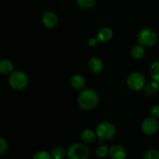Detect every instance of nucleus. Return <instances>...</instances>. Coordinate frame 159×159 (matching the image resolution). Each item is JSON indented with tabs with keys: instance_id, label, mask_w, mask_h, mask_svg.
Wrapping results in <instances>:
<instances>
[{
	"instance_id": "obj_9",
	"label": "nucleus",
	"mask_w": 159,
	"mask_h": 159,
	"mask_svg": "<svg viewBox=\"0 0 159 159\" xmlns=\"http://www.w3.org/2000/svg\"><path fill=\"white\" fill-rule=\"evenodd\" d=\"M127 155V151L122 145L113 144L110 148L109 156L110 159H126Z\"/></svg>"
},
{
	"instance_id": "obj_11",
	"label": "nucleus",
	"mask_w": 159,
	"mask_h": 159,
	"mask_svg": "<svg viewBox=\"0 0 159 159\" xmlns=\"http://www.w3.org/2000/svg\"><path fill=\"white\" fill-rule=\"evenodd\" d=\"M88 67L91 72L94 73V74H98V73L101 72L103 68V62L99 57H93L89 61Z\"/></svg>"
},
{
	"instance_id": "obj_17",
	"label": "nucleus",
	"mask_w": 159,
	"mask_h": 159,
	"mask_svg": "<svg viewBox=\"0 0 159 159\" xmlns=\"http://www.w3.org/2000/svg\"><path fill=\"white\" fill-rule=\"evenodd\" d=\"M150 75L152 79L159 84V60L152 62L150 66Z\"/></svg>"
},
{
	"instance_id": "obj_21",
	"label": "nucleus",
	"mask_w": 159,
	"mask_h": 159,
	"mask_svg": "<svg viewBox=\"0 0 159 159\" xmlns=\"http://www.w3.org/2000/svg\"><path fill=\"white\" fill-rule=\"evenodd\" d=\"M32 159H53L51 157V152L47 151H39L34 154Z\"/></svg>"
},
{
	"instance_id": "obj_4",
	"label": "nucleus",
	"mask_w": 159,
	"mask_h": 159,
	"mask_svg": "<svg viewBox=\"0 0 159 159\" xmlns=\"http://www.w3.org/2000/svg\"><path fill=\"white\" fill-rule=\"evenodd\" d=\"M158 34L150 27L141 29L138 32L137 40L138 43L144 47H152L158 42Z\"/></svg>"
},
{
	"instance_id": "obj_24",
	"label": "nucleus",
	"mask_w": 159,
	"mask_h": 159,
	"mask_svg": "<svg viewBox=\"0 0 159 159\" xmlns=\"http://www.w3.org/2000/svg\"><path fill=\"white\" fill-rule=\"evenodd\" d=\"M98 40L97 38H94V37H92V38H90L89 40H88V45L89 47H91V48H93V47L96 46V44L98 43Z\"/></svg>"
},
{
	"instance_id": "obj_1",
	"label": "nucleus",
	"mask_w": 159,
	"mask_h": 159,
	"mask_svg": "<svg viewBox=\"0 0 159 159\" xmlns=\"http://www.w3.org/2000/svg\"><path fill=\"white\" fill-rule=\"evenodd\" d=\"M99 101V95L93 89H85L79 94L77 104L82 110H91L98 105Z\"/></svg>"
},
{
	"instance_id": "obj_6",
	"label": "nucleus",
	"mask_w": 159,
	"mask_h": 159,
	"mask_svg": "<svg viewBox=\"0 0 159 159\" xmlns=\"http://www.w3.org/2000/svg\"><path fill=\"white\" fill-rule=\"evenodd\" d=\"M145 77L139 71L131 72L127 79V85L133 91H139L145 85Z\"/></svg>"
},
{
	"instance_id": "obj_19",
	"label": "nucleus",
	"mask_w": 159,
	"mask_h": 159,
	"mask_svg": "<svg viewBox=\"0 0 159 159\" xmlns=\"http://www.w3.org/2000/svg\"><path fill=\"white\" fill-rule=\"evenodd\" d=\"M77 4L82 9H91L95 6L96 0H76Z\"/></svg>"
},
{
	"instance_id": "obj_14",
	"label": "nucleus",
	"mask_w": 159,
	"mask_h": 159,
	"mask_svg": "<svg viewBox=\"0 0 159 159\" xmlns=\"http://www.w3.org/2000/svg\"><path fill=\"white\" fill-rule=\"evenodd\" d=\"M145 54V49L144 47L141 45L140 43L135 44L134 46L132 47L130 50V56L134 60H141L143 58Z\"/></svg>"
},
{
	"instance_id": "obj_8",
	"label": "nucleus",
	"mask_w": 159,
	"mask_h": 159,
	"mask_svg": "<svg viewBox=\"0 0 159 159\" xmlns=\"http://www.w3.org/2000/svg\"><path fill=\"white\" fill-rule=\"evenodd\" d=\"M41 21L43 26L47 28H51L55 27L58 23V18H57V15L54 13L52 11H47L44 13L42 15Z\"/></svg>"
},
{
	"instance_id": "obj_23",
	"label": "nucleus",
	"mask_w": 159,
	"mask_h": 159,
	"mask_svg": "<svg viewBox=\"0 0 159 159\" xmlns=\"http://www.w3.org/2000/svg\"><path fill=\"white\" fill-rule=\"evenodd\" d=\"M150 114L153 117L158 119L159 118V105L152 106L150 109Z\"/></svg>"
},
{
	"instance_id": "obj_20",
	"label": "nucleus",
	"mask_w": 159,
	"mask_h": 159,
	"mask_svg": "<svg viewBox=\"0 0 159 159\" xmlns=\"http://www.w3.org/2000/svg\"><path fill=\"white\" fill-rule=\"evenodd\" d=\"M143 159H159V151L157 149H149L144 153Z\"/></svg>"
},
{
	"instance_id": "obj_15",
	"label": "nucleus",
	"mask_w": 159,
	"mask_h": 159,
	"mask_svg": "<svg viewBox=\"0 0 159 159\" xmlns=\"http://www.w3.org/2000/svg\"><path fill=\"white\" fill-rule=\"evenodd\" d=\"M14 71V64L8 59L0 61V73L3 75H9Z\"/></svg>"
},
{
	"instance_id": "obj_12",
	"label": "nucleus",
	"mask_w": 159,
	"mask_h": 159,
	"mask_svg": "<svg viewBox=\"0 0 159 159\" xmlns=\"http://www.w3.org/2000/svg\"><path fill=\"white\" fill-rule=\"evenodd\" d=\"M113 36V32L111 28L110 27H102L98 31L97 38L98 41L100 43H107L110 41Z\"/></svg>"
},
{
	"instance_id": "obj_13",
	"label": "nucleus",
	"mask_w": 159,
	"mask_h": 159,
	"mask_svg": "<svg viewBox=\"0 0 159 159\" xmlns=\"http://www.w3.org/2000/svg\"><path fill=\"white\" fill-rule=\"evenodd\" d=\"M81 139L85 144H91L96 141L97 139L96 131H93L91 129H84L81 133Z\"/></svg>"
},
{
	"instance_id": "obj_3",
	"label": "nucleus",
	"mask_w": 159,
	"mask_h": 159,
	"mask_svg": "<svg viewBox=\"0 0 159 159\" xmlns=\"http://www.w3.org/2000/svg\"><path fill=\"white\" fill-rule=\"evenodd\" d=\"M9 85L16 91H22L27 87L29 83L28 76L24 71L20 70H14L9 75Z\"/></svg>"
},
{
	"instance_id": "obj_18",
	"label": "nucleus",
	"mask_w": 159,
	"mask_h": 159,
	"mask_svg": "<svg viewBox=\"0 0 159 159\" xmlns=\"http://www.w3.org/2000/svg\"><path fill=\"white\" fill-rule=\"evenodd\" d=\"M110 148L106 144H99L95 151V155L98 158H104L109 155Z\"/></svg>"
},
{
	"instance_id": "obj_22",
	"label": "nucleus",
	"mask_w": 159,
	"mask_h": 159,
	"mask_svg": "<svg viewBox=\"0 0 159 159\" xmlns=\"http://www.w3.org/2000/svg\"><path fill=\"white\" fill-rule=\"evenodd\" d=\"M9 148V144L6 139L0 137V155H2L6 153Z\"/></svg>"
},
{
	"instance_id": "obj_2",
	"label": "nucleus",
	"mask_w": 159,
	"mask_h": 159,
	"mask_svg": "<svg viewBox=\"0 0 159 159\" xmlns=\"http://www.w3.org/2000/svg\"><path fill=\"white\" fill-rule=\"evenodd\" d=\"M116 129L113 124L109 121H103L98 124L96 129V134L99 139V144H102L105 141H109L116 135Z\"/></svg>"
},
{
	"instance_id": "obj_16",
	"label": "nucleus",
	"mask_w": 159,
	"mask_h": 159,
	"mask_svg": "<svg viewBox=\"0 0 159 159\" xmlns=\"http://www.w3.org/2000/svg\"><path fill=\"white\" fill-rule=\"evenodd\" d=\"M51 155L53 159H64L66 157L67 152L63 147L56 146L51 150Z\"/></svg>"
},
{
	"instance_id": "obj_10",
	"label": "nucleus",
	"mask_w": 159,
	"mask_h": 159,
	"mask_svg": "<svg viewBox=\"0 0 159 159\" xmlns=\"http://www.w3.org/2000/svg\"><path fill=\"white\" fill-rule=\"evenodd\" d=\"M86 81L85 77L81 74H75L70 79V85L76 90H82L85 88Z\"/></svg>"
},
{
	"instance_id": "obj_7",
	"label": "nucleus",
	"mask_w": 159,
	"mask_h": 159,
	"mask_svg": "<svg viewBox=\"0 0 159 159\" xmlns=\"http://www.w3.org/2000/svg\"><path fill=\"white\" fill-rule=\"evenodd\" d=\"M141 131L147 136H152L158 132L159 128L158 121L153 116H148L142 121L141 126Z\"/></svg>"
},
{
	"instance_id": "obj_5",
	"label": "nucleus",
	"mask_w": 159,
	"mask_h": 159,
	"mask_svg": "<svg viewBox=\"0 0 159 159\" xmlns=\"http://www.w3.org/2000/svg\"><path fill=\"white\" fill-rule=\"evenodd\" d=\"M89 150L83 143H74L69 146L67 151L68 159H88Z\"/></svg>"
}]
</instances>
